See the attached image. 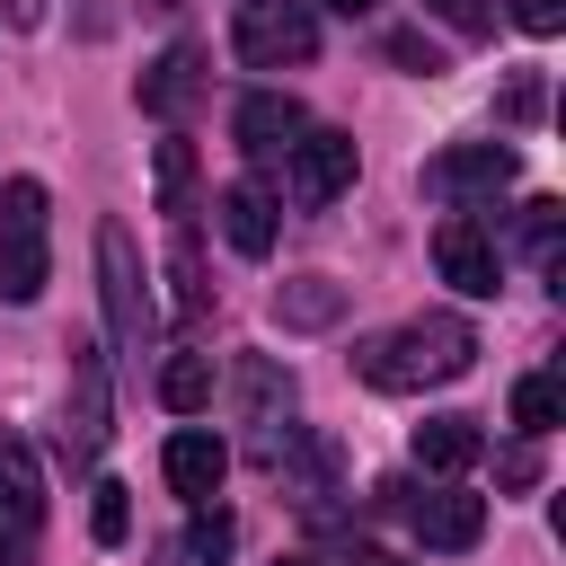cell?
Returning a JSON list of instances; mask_svg holds the SVG:
<instances>
[{
  "label": "cell",
  "instance_id": "cell-25",
  "mask_svg": "<svg viewBox=\"0 0 566 566\" xmlns=\"http://www.w3.org/2000/svg\"><path fill=\"white\" fill-rule=\"evenodd\" d=\"M389 62H407L416 80H433V71H442V53H433V44L416 35V27H398V35H389Z\"/></svg>",
  "mask_w": 566,
  "mask_h": 566
},
{
  "label": "cell",
  "instance_id": "cell-30",
  "mask_svg": "<svg viewBox=\"0 0 566 566\" xmlns=\"http://www.w3.org/2000/svg\"><path fill=\"white\" fill-rule=\"evenodd\" d=\"M345 566H398V557H380V548H354V557H345Z\"/></svg>",
  "mask_w": 566,
  "mask_h": 566
},
{
  "label": "cell",
  "instance_id": "cell-7",
  "mask_svg": "<svg viewBox=\"0 0 566 566\" xmlns=\"http://www.w3.org/2000/svg\"><path fill=\"white\" fill-rule=\"evenodd\" d=\"M433 265H442V283L469 292V301H495V283H504V256H495V239H486L469 212H451V221L433 230Z\"/></svg>",
  "mask_w": 566,
  "mask_h": 566
},
{
  "label": "cell",
  "instance_id": "cell-29",
  "mask_svg": "<svg viewBox=\"0 0 566 566\" xmlns=\"http://www.w3.org/2000/svg\"><path fill=\"white\" fill-rule=\"evenodd\" d=\"M44 18V0H9V27H35Z\"/></svg>",
  "mask_w": 566,
  "mask_h": 566
},
{
  "label": "cell",
  "instance_id": "cell-12",
  "mask_svg": "<svg viewBox=\"0 0 566 566\" xmlns=\"http://www.w3.org/2000/svg\"><path fill=\"white\" fill-rule=\"evenodd\" d=\"M62 442H71V460H97V442H106V363H97V345H71V424H62Z\"/></svg>",
  "mask_w": 566,
  "mask_h": 566
},
{
  "label": "cell",
  "instance_id": "cell-21",
  "mask_svg": "<svg viewBox=\"0 0 566 566\" xmlns=\"http://www.w3.org/2000/svg\"><path fill=\"white\" fill-rule=\"evenodd\" d=\"M230 539H239V531H230V513H221V504H203V513L186 522V539H177V548H186V557H203V566H221V557H230Z\"/></svg>",
  "mask_w": 566,
  "mask_h": 566
},
{
  "label": "cell",
  "instance_id": "cell-6",
  "mask_svg": "<svg viewBox=\"0 0 566 566\" xmlns=\"http://www.w3.org/2000/svg\"><path fill=\"white\" fill-rule=\"evenodd\" d=\"M513 168H522L513 142H451V150L424 159V195L433 203H478V195H504Z\"/></svg>",
  "mask_w": 566,
  "mask_h": 566
},
{
  "label": "cell",
  "instance_id": "cell-2",
  "mask_svg": "<svg viewBox=\"0 0 566 566\" xmlns=\"http://www.w3.org/2000/svg\"><path fill=\"white\" fill-rule=\"evenodd\" d=\"M97 292H106V336H115V363L142 371V354L159 345V310H150V265L133 248L124 221H97Z\"/></svg>",
  "mask_w": 566,
  "mask_h": 566
},
{
  "label": "cell",
  "instance_id": "cell-8",
  "mask_svg": "<svg viewBox=\"0 0 566 566\" xmlns=\"http://www.w3.org/2000/svg\"><path fill=\"white\" fill-rule=\"evenodd\" d=\"M398 504H407V522H416L424 548H478L486 539V495H469V486H424V495L407 486Z\"/></svg>",
  "mask_w": 566,
  "mask_h": 566
},
{
  "label": "cell",
  "instance_id": "cell-14",
  "mask_svg": "<svg viewBox=\"0 0 566 566\" xmlns=\"http://www.w3.org/2000/svg\"><path fill=\"white\" fill-rule=\"evenodd\" d=\"M212 212H221V239H230L239 256H265V248H274V195H265L256 177L221 186V203H212Z\"/></svg>",
  "mask_w": 566,
  "mask_h": 566
},
{
  "label": "cell",
  "instance_id": "cell-19",
  "mask_svg": "<svg viewBox=\"0 0 566 566\" xmlns=\"http://www.w3.org/2000/svg\"><path fill=\"white\" fill-rule=\"evenodd\" d=\"M150 195H159V212H186V195H195V142H186V133L159 142V159H150Z\"/></svg>",
  "mask_w": 566,
  "mask_h": 566
},
{
  "label": "cell",
  "instance_id": "cell-33",
  "mask_svg": "<svg viewBox=\"0 0 566 566\" xmlns=\"http://www.w3.org/2000/svg\"><path fill=\"white\" fill-rule=\"evenodd\" d=\"M274 566H318V557H274Z\"/></svg>",
  "mask_w": 566,
  "mask_h": 566
},
{
  "label": "cell",
  "instance_id": "cell-23",
  "mask_svg": "<svg viewBox=\"0 0 566 566\" xmlns=\"http://www.w3.org/2000/svg\"><path fill=\"white\" fill-rule=\"evenodd\" d=\"M451 35H495V0H424Z\"/></svg>",
  "mask_w": 566,
  "mask_h": 566
},
{
  "label": "cell",
  "instance_id": "cell-18",
  "mask_svg": "<svg viewBox=\"0 0 566 566\" xmlns=\"http://www.w3.org/2000/svg\"><path fill=\"white\" fill-rule=\"evenodd\" d=\"M159 407L203 416V407H212V363H203V354H168V363H159Z\"/></svg>",
  "mask_w": 566,
  "mask_h": 566
},
{
  "label": "cell",
  "instance_id": "cell-17",
  "mask_svg": "<svg viewBox=\"0 0 566 566\" xmlns=\"http://www.w3.org/2000/svg\"><path fill=\"white\" fill-rule=\"evenodd\" d=\"M239 398H248V424H283L292 416V371L265 363V354H248L239 363Z\"/></svg>",
  "mask_w": 566,
  "mask_h": 566
},
{
  "label": "cell",
  "instance_id": "cell-3",
  "mask_svg": "<svg viewBox=\"0 0 566 566\" xmlns=\"http://www.w3.org/2000/svg\"><path fill=\"white\" fill-rule=\"evenodd\" d=\"M44 186L9 177L0 186V301H35L44 292Z\"/></svg>",
  "mask_w": 566,
  "mask_h": 566
},
{
  "label": "cell",
  "instance_id": "cell-10",
  "mask_svg": "<svg viewBox=\"0 0 566 566\" xmlns=\"http://www.w3.org/2000/svg\"><path fill=\"white\" fill-rule=\"evenodd\" d=\"M230 133H239V150H248V159H274V150H292V142L310 133V115H301V97H283V88H256V97H239Z\"/></svg>",
  "mask_w": 566,
  "mask_h": 566
},
{
  "label": "cell",
  "instance_id": "cell-22",
  "mask_svg": "<svg viewBox=\"0 0 566 566\" xmlns=\"http://www.w3.org/2000/svg\"><path fill=\"white\" fill-rule=\"evenodd\" d=\"M88 531H97V548H115V539H124V531H133V495H124V486H115V478H106V486H97V504H88Z\"/></svg>",
  "mask_w": 566,
  "mask_h": 566
},
{
  "label": "cell",
  "instance_id": "cell-15",
  "mask_svg": "<svg viewBox=\"0 0 566 566\" xmlns=\"http://www.w3.org/2000/svg\"><path fill=\"white\" fill-rule=\"evenodd\" d=\"M478 451H486L478 416H424V424H416V469H433V478L478 469Z\"/></svg>",
  "mask_w": 566,
  "mask_h": 566
},
{
  "label": "cell",
  "instance_id": "cell-31",
  "mask_svg": "<svg viewBox=\"0 0 566 566\" xmlns=\"http://www.w3.org/2000/svg\"><path fill=\"white\" fill-rule=\"evenodd\" d=\"M150 566H186V548H159V557H150Z\"/></svg>",
  "mask_w": 566,
  "mask_h": 566
},
{
  "label": "cell",
  "instance_id": "cell-9",
  "mask_svg": "<svg viewBox=\"0 0 566 566\" xmlns=\"http://www.w3.org/2000/svg\"><path fill=\"white\" fill-rule=\"evenodd\" d=\"M354 168H363L354 133H301V142H292V195H301V203H336V195L354 186Z\"/></svg>",
  "mask_w": 566,
  "mask_h": 566
},
{
  "label": "cell",
  "instance_id": "cell-5",
  "mask_svg": "<svg viewBox=\"0 0 566 566\" xmlns=\"http://www.w3.org/2000/svg\"><path fill=\"white\" fill-rule=\"evenodd\" d=\"M44 539V469L18 433H0V566H35Z\"/></svg>",
  "mask_w": 566,
  "mask_h": 566
},
{
  "label": "cell",
  "instance_id": "cell-20",
  "mask_svg": "<svg viewBox=\"0 0 566 566\" xmlns=\"http://www.w3.org/2000/svg\"><path fill=\"white\" fill-rule=\"evenodd\" d=\"M557 416H566V389H557V371H531V380L513 389V424H522V433H548Z\"/></svg>",
  "mask_w": 566,
  "mask_h": 566
},
{
  "label": "cell",
  "instance_id": "cell-24",
  "mask_svg": "<svg viewBox=\"0 0 566 566\" xmlns=\"http://www.w3.org/2000/svg\"><path fill=\"white\" fill-rule=\"evenodd\" d=\"M495 106H504V124H531V115H539V106H548V88H539V71H513V80H504V97H495Z\"/></svg>",
  "mask_w": 566,
  "mask_h": 566
},
{
  "label": "cell",
  "instance_id": "cell-4",
  "mask_svg": "<svg viewBox=\"0 0 566 566\" xmlns=\"http://www.w3.org/2000/svg\"><path fill=\"white\" fill-rule=\"evenodd\" d=\"M230 44H239L248 71H283V62H310L318 53V18H310V0H239Z\"/></svg>",
  "mask_w": 566,
  "mask_h": 566
},
{
  "label": "cell",
  "instance_id": "cell-28",
  "mask_svg": "<svg viewBox=\"0 0 566 566\" xmlns=\"http://www.w3.org/2000/svg\"><path fill=\"white\" fill-rule=\"evenodd\" d=\"M495 478H504V486H531V478H539V451H531V442H522V451H504V469H495Z\"/></svg>",
  "mask_w": 566,
  "mask_h": 566
},
{
  "label": "cell",
  "instance_id": "cell-1",
  "mask_svg": "<svg viewBox=\"0 0 566 566\" xmlns=\"http://www.w3.org/2000/svg\"><path fill=\"white\" fill-rule=\"evenodd\" d=\"M469 363H478V327L451 318V310H424V318L354 345V371H363L371 389H433V380H460Z\"/></svg>",
  "mask_w": 566,
  "mask_h": 566
},
{
  "label": "cell",
  "instance_id": "cell-16",
  "mask_svg": "<svg viewBox=\"0 0 566 566\" xmlns=\"http://www.w3.org/2000/svg\"><path fill=\"white\" fill-rule=\"evenodd\" d=\"M274 318H283V327H336V318H345V283L292 274V283H274Z\"/></svg>",
  "mask_w": 566,
  "mask_h": 566
},
{
  "label": "cell",
  "instance_id": "cell-11",
  "mask_svg": "<svg viewBox=\"0 0 566 566\" xmlns=\"http://www.w3.org/2000/svg\"><path fill=\"white\" fill-rule=\"evenodd\" d=\"M195 97H203V44H195V35H177V44L142 71V115H168V124H177Z\"/></svg>",
  "mask_w": 566,
  "mask_h": 566
},
{
  "label": "cell",
  "instance_id": "cell-13",
  "mask_svg": "<svg viewBox=\"0 0 566 566\" xmlns=\"http://www.w3.org/2000/svg\"><path fill=\"white\" fill-rule=\"evenodd\" d=\"M159 469H168V486L177 495H212L221 486V469H230V451H221V433H203V424H186V433H168V451H159Z\"/></svg>",
  "mask_w": 566,
  "mask_h": 566
},
{
  "label": "cell",
  "instance_id": "cell-32",
  "mask_svg": "<svg viewBox=\"0 0 566 566\" xmlns=\"http://www.w3.org/2000/svg\"><path fill=\"white\" fill-rule=\"evenodd\" d=\"M327 9H345V18H363V9H371V0H327Z\"/></svg>",
  "mask_w": 566,
  "mask_h": 566
},
{
  "label": "cell",
  "instance_id": "cell-27",
  "mask_svg": "<svg viewBox=\"0 0 566 566\" xmlns=\"http://www.w3.org/2000/svg\"><path fill=\"white\" fill-rule=\"evenodd\" d=\"M513 18H522V27H531V35H557V27H566V0H522V9H513Z\"/></svg>",
  "mask_w": 566,
  "mask_h": 566
},
{
  "label": "cell",
  "instance_id": "cell-26",
  "mask_svg": "<svg viewBox=\"0 0 566 566\" xmlns=\"http://www.w3.org/2000/svg\"><path fill=\"white\" fill-rule=\"evenodd\" d=\"M177 301H186V318L203 310V265H195V239L177 230Z\"/></svg>",
  "mask_w": 566,
  "mask_h": 566
}]
</instances>
